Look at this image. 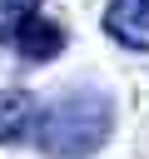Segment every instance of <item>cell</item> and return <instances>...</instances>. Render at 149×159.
<instances>
[{"instance_id":"obj_5","label":"cell","mask_w":149,"mask_h":159,"mask_svg":"<svg viewBox=\"0 0 149 159\" xmlns=\"http://www.w3.org/2000/svg\"><path fill=\"white\" fill-rule=\"evenodd\" d=\"M40 10V0H0V45L15 40V30Z\"/></svg>"},{"instance_id":"obj_4","label":"cell","mask_w":149,"mask_h":159,"mask_svg":"<svg viewBox=\"0 0 149 159\" xmlns=\"http://www.w3.org/2000/svg\"><path fill=\"white\" fill-rule=\"evenodd\" d=\"M35 99L25 89H0V144H20L35 134Z\"/></svg>"},{"instance_id":"obj_3","label":"cell","mask_w":149,"mask_h":159,"mask_svg":"<svg viewBox=\"0 0 149 159\" xmlns=\"http://www.w3.org/2000/svg\"><path fill=\"white\" fill-rule=\"evenodd\" d=\"M25 60H55L60 50H65V25L60 20H40V15H30L20 30H15V40H10Z\"/></svg>"},{"instance_id":"obj_1","label":"cell","mask_w":149,"mask_h":159,"mask_svg":"<svg viewBox=\"0 0 149 159\" xmlns=\"http://www.w3.org/2000/svg\"><path fill=\"white\" fill-rule=\"evenodd\" d=\"M114 134V104L99 89H70L45 114H35V144L50 159H89Z\"/></svg>"},{"instance_id":"obj_2","label":"cell","mask_w":149,"mask_h":159,"mask_svg":"<svg viewBox=\"0 0 149 159\" xmlns=\"http://www.w3.org/2000/svg\"><path fill=\"white\" fill-rule=\"evenodd\" d=\"M104 35L119 40L124 50L149 55V0H109L104 5Z\"/></svg>"}]
</instances>
